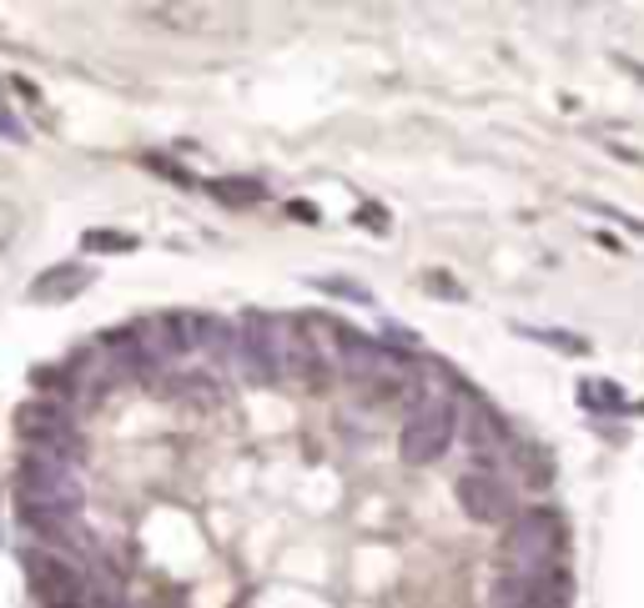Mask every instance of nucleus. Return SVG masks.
Segmentation results:
<instances>
[{
  "mask_svg": "<svg viewBox=\"0 0 644 608\" xmlns=\"http://www.w3.org/2000/svg\"><path fill=\"white\" fill-rule=\"evenodd\" d=\"M469 438H474V458L478 463H494V453H499V442H503V427L494 413H474L469 417Z\"/></svg>",
  "mask_w": 644,
  "mask_h": 608,
  "instance_id": "423d86ee",
  "label": "nucleus"
},
{
  "mask_svg": "<svg viewBox=\"0 0 644 608\" xmlns=\"http://www.w3.org/2000/svg\"><path fill=\"white\" fill-rule=\"evenodd\" d=\"M453 433H459V402L423 398V402H413V417L403 423L398 453H403V463H434V458H443Z\"/></svg>",
  "mask_w": 644,
  "mask_h": 608,
  "instance_id": "f03ea898",
  "label": "nucleus"
},
{
  "mask_svg": "<svg viewBox=\"0 0 644 608\" xmlns=\"http://www.w3.org/2000/svg\"><path fill=\"white\" fill-rule=\"evenodd\" d=\"M559 548H564V523L549 508H524L503 523V563L509 573H549L559 569Z\"/></svg>",
  "mask_w": 644,
  "mask_h": 608,
  "instance_id": "f257e3e1",
  "label": "nucleus"
},
{
  "mask_svg": "<svg viewBox=\"0 0 644 608\" xmlns=\"http://www.w3.org/2000/svg\"><path fill=\"white\" fill-rule=\"evenodd\" d=\"M569 604V573H503L494 583V608H564Z\"/></svg>",
  "mask_w": 644,
  "mask_h": 608,
  "instance_id": "7ed1b4c3",
  "label": "nucleus"
},
{
  "mask_svg": "<svg viewBox=\"0 0 644 608\" xmlns=\"http://www.w3.org/2000/svg\"><path fill=\"white\" fill-rule=\"evenodd\" d=\"M86 246L92 252H132V236H121V232H86Z\"/></svg>",
  "mask_w": 644,
  "mask_h": 608,
  "instance_id": "0eeeda50",
  "label": "nucleus"
},
{
  "mask_svg": "<svg viewBox=\"0 0 644 608\" xmlns=\"http://www.w3.org/2000/svg\"><path fill=\"white\" fill-rule=\"evenodd\" d=\"M459 503L463 513L474 518V523H509L513 518V488L499 478V473H488V467H474V473H463L459 478Z\"/></svg>",
  "mask_w": 644,
  "mask_h": 608,
  "instance_id": "20e7f679",
  "label": "nucleus"
},
{
  "mask_svg": "<svg viewBox=\"0 0 644 608\" xmlns=\"http://www.w3.org/2000/svg\"><path fill=\"white\" fill-rule=\"evenodd\" d=\"M92 267H76V262H66V267H51V272H40L36 277V287H31V302H66V297H76V292H86L92 287Z\"/></svg>",
  "mask_w": 644,
  "mask_h": 608,
  "instance_id": "39448f33",
  "label": "nucleus"
}]
</instances>
